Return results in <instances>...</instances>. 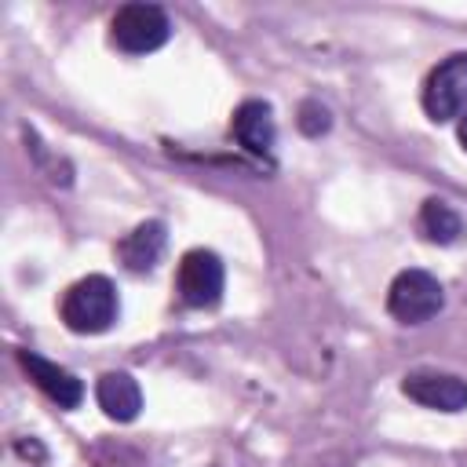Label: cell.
Returning <instances> with one entry per match:
<instances>
[{"label":"cell","instance_id":"1","mask_svg":"<svg viewBox=\"0 0 467 467\" xmlns=\"http://www.w3.org/2000/svg\"><path fill=\"white\" fill-rule=\"evenodd\" d=\"M117 310H120L117 288L102 274H88L77 285H69L66 296H62V306H58L66 328L77 332V336H99V332H106L117 321Z\"/></svg>","mask_w":467,"mask_h":467},{"label":"cell","instance_id":"13","mask_svg":"<svg viewBox=\"0 0 467 467\" xmlns=\"http://www.w3.org/2000/svg\"><path fill=\"white\" fill-rule=\"evenodd\" d=\"M456 135H460V146L467 150V109H463V117H460V124H456Z\"/></svg>","mask_w":467,"mask_h":467},{"label":"cell","instance_id":"5","mask_svg":"<svg viewBox=\"0 0 467 467\" xmlns=\"http://www.w3.org/2000/svg\"><path fill=\"white\" fill-rule=\"evenodd\" d=\"M223 288H226V270H223V259L208 248H190L182 259H179V270H175V292L186 306L193 310H208L223 299Z\"/></svg>","mask_w":467,"mask_h":467},{"label":"cell","instance_id":"2","mask_svg":"<svg viewBox=\"0 0 467 467\" xmlns=\"http://www.w3.org/2000/svg\"><path fill=\"white\" fill-rule=\"evenodd\" d=\"M171 36V18L157 4H124L109 22V40L124 55H150Z\"/></svg>","mask_w":467,"mask_h":467},{"label":"cell","instance_id":"12","mask_svg":"<svg viewBox=\"0 0 467 467\" xmlns=\"http://www.w3.org/2000/svg\"><path fill=\"white\" fill-rule=\"evenodd\" d=\"M299 128H303L306 135H321V131L328 128V109L317 106V102H306V106H303V117H299Z\"/></svg>","mask_w":467,"mask_h":467},{"label":"cell","instance_id":"11","mask_svg":"<svg viewBox=\"0 0 467 467\" xmlns=\"http://www.w3.org/2000/svg\"><path fill=\"white\" fill-rule=\"evenodd\" d=\"M420 234L427 241H434V244H452L463 234V219H460V212L449 201L427 197L423 208H420Z\"/></svg>","mask_w":467,"mask_h":467},{"label":"cell","instance_id":"4","mask_svg":"<svg viewBox=\"0 0 467 467\" xmlns=\"http://www.w3.org/2000/svg\"><path fill=\"white\" fill-rule=\"evenodd\" d=\"M423 113L434 124L460 120L467 109V51L441 58L423 80Z\"/></svg>","mask_w":467,"mask_h":467},{"label":"cell","instance_id":"8","mask_svg":"<svg viewBox=\"0 0 467 467\" xmlns=\"http://www.w3.org/2000/svg\"><path fill=\"white\" fill-rule=\"evenodd\" d=\"M18 361H22V368L29 372V379H33L58 409H77V405L84 401V383H80L69 368L55 365V361H47V358H40V354H33V350H18Z\"/></svg>","mask_w":467,"mask_h":467},{"label":"cell","instance_id":"7","mask_svg":"<svg viewBox=\"0 0 467 467\" xmlns=\"http://www.w3.org/2000/svg\"><path fill=\"white\" fill-rule=\"evenodd\" d=\"M230 135L237 139L241 150L266 157L274 150V139H277V124H274L270 106L263 99H244L230 117Z\"/></svg>","mask_w":467,"mask_h":467},{"label":"cell","instance_id":"6","mask_svg":"<svg viewBox=\"0 0 467 467\" xmlns=\"http://www.w3.org/2000/svg\"><path fill=\"white\" fill-rule=\"evenodd\" d=\"M401 394L434 412H460L467 409V379L438 368H412L401 379Z\"/></svg>","mask_w":467,"mask_h":467},{"label":"cell","instance_id":"9","mask_svg":"<svg viewBox=\"0 0 467 467\" xmlns=\"http://www.w3.org/2000/svg\"><path fill=\"white\" fill-rule=\"evenodd\" d=\"M95 401L109 420L131 423L142 409V390L131 372H102L95 383Z\"/></svg>","mask_w":467,"mask_h":467},{"label":"cell","instance_id":"3","mask_svg":"<svg viewBox=\"0 0 467 467\" xmlns=\"http://www.w3.org/2000/svg\"><path fill=\"white\" fill-rule=\"evenodd\" d=\"M445 306V288L427 270H401L387 288V310L401 325H423Z\"/></svg>","mask_w":467,"mask_h":467},{"label":"cell","instance_id":"10","mask_svg":"<svg viewBox=\"0 0 467 467\" xmlns=\"http://www.w3.org/2000/svg\"><path fill=\"white\" fill-rule=\"evenodd\" d=\"M164 244H168V230L161 219H150V223H139L120 244H117V255L120 263L131 270V274H146L157 266V259L164 255Z\"/></svg>","mask_w":467,"mask_h":467}]
</instances>
